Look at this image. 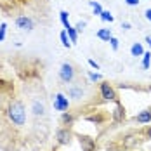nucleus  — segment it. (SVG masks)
Wrapping results in <instances>:
<instances>
[{"mask_svg": "<svg viewBox=\"0 0 151 151\" xmlns=\"http://www.w3.org/2000/svg\"><path fill=\"white\" fill-rule=\"evenodd\" d=\"M136 122L137 123H150L151 122V109H144V111H141V113L136 116Z\"/></svg>", "mask_w": 151, "mask_h": 151, "instance_id": "1a4fd4ad", "label": "nucleus"}, {"mask_svg": "<svg viewBox=\"0 0 151 151\" xmlns=\"http://www.w3.org/2000/svg\"><path fill=\"white\" fill-rule=\"evenodd\" d=\"M73 120H75V118H73V115H71V113H66V111H63L61 122H63L64 125H71V123H73Z\"/></svg>", "mask_w": 151, "mask_h": 151, "instance_id": "dca6fc26", "label": "nucleus"}, {"mask_svg": "<svg viewBox=\"0 0 151 151\" xmlns=\"http://www.w3.org/2000/svg\"><path fill=\"white\" fill-rule=\"evenodd\" d=\"M146 42H148V45L151 47V37H150V35H148V37H146Z\"/></svg>", "mask_w": 151, "mask_h": 151, "instance_id": "c756f323", "label": "nucleus"}, {"mask_svg": "<svg viewBox=\"0 0 151 151\" xmlns=\"http://www.w3.org/2000/svg\"><path fill=\"white\" fill-rule=\"evenodd\" d=\"M56 139H58V144L66 146V144L71 142V132H70L68 129H59V130L56 132Z\"/></svg>", "mask_w": 151, "mask_h": 151, "instance_id": "423d86ee", "label": "nucleus"}, {"mask_svg": "<svg viewBox=\"0 0 151 151\" xmlns=\"http://www.w3.org/2000/svg\"><path fill=\"white\" fill-rule=\"evenodd\" d=\"M96 35H97V38H101V40H104V42H109V38L113 37L109 28H101V30L97 31Z\"/></svg>", "mask_w": 151, "mask_h": 151, "instance_id": "9b49d317", "label": "nucleus"}, {"mask_svg": "<svg viewBox=\"0 0 151 151\" xmlns=\"http://www.w3.org/2000/svg\"><path fill=\"white\" fill-rule=\"evenodd\" d=\"M59 19H61V23H63V26H64V30L71 28V23H70V19H68V12H66V11H61L59 12Z\"/></svg>", "mask_w": 151, "mask_h": 151, "instance_id": "ddd939ff", "label": "nucleus"}, {"mask_svg": "<svg viewBox=\"0 0 151 151\" xmlns=\"http://www.w3.org/2000/svg\"><path fill=\"white\" fill-rule=\"evenodd\" d=\"M139 2H141V0H125V4H127V5H130V7L139 5Z\"/></svg>", "mask_w": 151, "mask_h": 151, "instance_id": "a878e982", "label": "nucleus"}, {"mask_svg": "<svg viewBox=\"0 0 151 151\" xmlns=\"http://www.w3.org/2000/svg\"><path fill=\"white\" fill-rule=\"evenodd\" d=\"M148 137L151 139V127H150V130H148Z\"/></svg>", "mask_w": 151, "mask_h": 151, "instance_id": "7c9ffc66", "label": "nucleus"}, {"mask_svg": "<svg viewBox=\"0 0 151 151\" xmlns=\"http://www.w3.org/2000/svg\"><path fill=\"white\" fill-rule=\"evenodd\" d=\"M150 64H151V50H148V52L142 54V68L150 70Z\"/></svg>", "mask_w": 151, "mask_h": 151, "instance_id": "2eb2a0df", "label": "nucleus"}, {"mask_svg": "<svg viewBox=\"0 0 151 151\" xmlns=\"http://www.w3.org/2000/svg\"><path fill=\"white\" fill-rule=\"evenodd\" d=\"M68 108H70L68 97L64 94H56V97H54V109H58V111H68Z\"/></svg>", "mask_w": 151, "mask_h": 151, "instance_id": "20e7f679", "label": "nucleus"}, {"mask_svg": "<svg viewBox=\"0 0 151 151\" xmlns=\"http://www.w3.org/2000/svg\"><path fill=\"white\" fill-rule=\"evenodd\" d=\"M113 120L116 122V123H120V122H123L125 120V108L118 103L116 104V108L113 109Z\"/></svg>", "mask_w": 151, "mask_h": 151, "instance_id": "6e6552de", "label": "nucleus"}, {"mask_svg": "<svg viewBox=\"0 0 151 151\" xmlns=\"http://www.w3.org/2000/svg\"><path fill=\"white\" fill-rule=\"evenodd\" d=\"M91 7L94 9V14L96 16H101V12L104 11V9L101 7V4H97V2H94V0H91Z\"/></svg>", "mask_w": 151, "mask_h": 151, "instance_id": "aec40b11", "label": "nucleus"}, {"mask_svg": "<svg viewBox=\"0 0 151 151\" xmlns=\"http://www.w3.org/2000/svg\"><path fill=\"white\" fill-rule=\"evenodd\" d=\"M89 64H91L94 70H99V64H97V63H96L94 59H89Z\"/></svg>", "mask_w": 151, "mask_h": 151, "instance_id": "bb28decb", "label": "nucleus"}, {"mask_svg": "<svg viewBox=\"0 0 151 151\" xmlns=\"http://www.w3.org/2000/svg\"><path fill=\"white\" fill-rule=\"evenodd\" d=\"M101 97L104 101H116V92H115V89L108 82H103L101 83Z\"/></svg>", "mask_w": 151, "mask_h": 151, "instance_id": "7ed1b4c3", "label": "nucleus"}, {"mask_svg": "<svg viewBox=\"0 0 151 151\" xmlns=\"http://www.w3.org/2000/svg\"><path fill=\"white\" fill-rule=\"evenodd\" d=\"M5 30H7V24L2 23L0 24V42H4V38H5Z\"/></svg>", "mask_w": 151, "mask_h": 151, "instance_id": "4be33fe9", "label": "nucleus"}, {"mask_svg": "<svg viewBox=\"0 0 151 151\" xmlns=\"http://www.w3.org/2000/svg\"><path fill=\"white\" fill-rule=\"evenodd\" d=\"M144 16H146V19L151 23V9H146V12H144Z\"/></svg>", "mask_w": 151, "mask_h": 151, "instance_id": "cd10ccee", "label": "nucleus"}, {"mask_svg": "<svg viewBox=\"0 0 151 151\" xmlns=\"http://www.w3.org/2000/svg\"><path fill=\"white\" fill-rule=\"evenodd\" d=\"M33 113L35 115H44V106L38 103H33Z\"/></svg>", "mask_w": 151, "mask_h": 151, "instance_id": "412c9836", "label": "nucleus"}, {"mask_svg": "<svg viewBox=\"0 0 151 151\" xmlns=\"http://www.w3.org/2000/svg\"><path fill=\"white\" fill-rule=\"evenodd\" d=\"M68 96H70L71 99H80V97L83 96V89H82V87H70V89H68Z\"/></svg>", "mask_w": 151, "mask_h": 151, "instance_id": "9d476101", "label": "nucleus"}, {"mask_svg": "<svg viewBox=\"0 0 151 151\" xmlns=\"http://www.w3.org/2000/svg\"><path fill=\"white\" fill-rule=\"evenodd\" d=\"M7 115H9V120L12 122L14 125L17 127H21V125H24V122H26V111H24V104L21 103V101H12L9 108H7Z\"/></svg>", "mask_w": 151, "mask_h": 151, "instance_id": "f257e3e1", "label": "nucleus"}, {"mask_svg": "<svg viewBox=\"0 0 151 151\" xmlns=\"http://www.w3.org/2000/svg\"><path fill=\"white\" fill-rule=\"evenodd\" d=\"M68 37H70V40H71V44H76V40H78V31L75 30V26H71V28H68Z\"/></svg>", "mask_w": 151, "mask_h": 151, "instance_id": "a211bd4d", "label": "nucleus"}, {"mask_svg": "<svg viewBox=\"0 0 151 151\" xmlns=\"http://www.w3.org/2000/svg\"><path fill=\"white\" fill-rule=\"evenodd\" d=\"M123 151H125V150H123Z\"/></svg>", "mask_w": 151, "mask_h": 151, "instance_id": "473e14b6", "label": "nucleus"}, {"mask_svg": "<svg viewBox=\"0 0 151 151\" xmlns=\"http://www.w3.org/2000/svg\"><path fill=\"white\" fill-rule=\"evenodd\" d=\"M80 146H82V151H96V141L91 139L87 136H80Z\"/></svg>", "mask_w": 151, "mask_h": 151, "instance_id": "0eeeda50", "label": "nucleus"}, {"mask_svg": "<svg viewBox=\"0 0 151 151\" xmlns=\"http://www.w3.org/2000/svg\"><path fill=\"white\" fill-rule=\"evenodd\" d=\"M106 151H116V150H113V148H108V150H106Z\"/></svg>", "mask_w": 151, "mask_h": 151, "instance_id": "2f4dec72", "label": "nucleus"}, {"mask_svg": "<svg viewBox=\"0 0 151 151\" xmlns=\"http://www.w3.org/2000/svg\"><path fill=\"white\" fill-rule=\"evenodd\" d=\"M83 28H85V21H80V23H76V26H75V30L80 33V31H83Z\"/></svg>", "mask_w": 151, "mask_h": 151, "instance_id": "393cba45", "label": "nucleus"}, {"mask_svg": "<svg viewBox=\"0 0 151 151\" xmlns=\"http://www.w3.org/2000/svg\"><path fill=\"white\" fill-rule=\"evenodd\" d=\"M59 78H61V82H64V83L73 82V78H75V68L70 63H63L61 70H59Z\"/></svg>", "mask_w": 151, "mask_h": 151, "instance_id": "f03ea898", "label": "nucleus"}, {"mask_svg": "<svg viewBox=\"0 0 151 151\" xmlns=\"http://www.w3.org/2000/svg\"><path fill=\"white\" fill-rule=\"evenodd\" d=\"M59 38H61V44H63L64 47H68V49H70V47L73 45V44H71V40H70V37H68V31H66V30L61 31Z\"/></svg>", "mask_w": 151, "mask_h": 151, "instance_id": "4468645a", "label": "nucleus"}, {"mask_svg": "<svg viewBox=\"0 0 151 151\" xmlns=\"http://www.w3.org/2000/svg\"><path fill=\"white\" fill-rule=\"evenodd\" d=\"M16 24H17V28L26 30V31H31L33 28H35L33 19H31V17H28V16H19V17H16Z\"/></svg>", "mask_w": 151, "mask_h": 151, "instance_id": "39448f33", "label": "nucleus"}, {"mask_svg": "<svg viewBox=\"0 0 151 151\" xmlns=\"http://www.w3.org/2000/svg\"><path fill=\"white\" fill-rule=\"evenodd\" d=\"M109 45L113 50H118V38H115V37H111L109 38Z\"/></svg>", "mask_w": 151, "mask_h": 151, "instance_id": "5701e85b", "label": "nucleus"}, {"mask_svg": "<svg viewBox=\"0 0 151 151\" xmlns=\"http://www.w3.org/2000/svg\"><path fill=\"white\" fill-rule=\"evenodd\" d=\"M99 17H101L103 21H106V23H113V21H115V17H113V14H111L109 11H103Z\"/></svg>", "mask_w": 151, "mask_h": 151, "instance_id": "6ab92c4d", "label": "nucleus"}, {"mask_svg": "<svg viewBox=\"0 0 151 151\" xmlns=\"http://www.w3.org/2000/svg\"><path fill=\"white\" fill-rule=\"evenodd\" d=\"M134 139H136V136H134V134H130V136L123 137V146H125V148H130V146L137 144V141H134Z\"/></svg>", "mask_w": 151, "mask_h": 151, "instance_id": "f3484780", "label": "nucleus"}, {"mask_svg": "<svg viewBox=\"0 0 151 151\" xmlns=\"http://www.w3.org/2000/svg\"><path fill=\"white\" fill-rule=\"evenodd\" d=\"M130 54H132L134 58H139V56H142V54H144V47L141 45V44H134V45L130 47Z\"/></svg>", "mask_w": 151, "mask_h": 151, "instance_id": "f8f14e48", "label": "nucleus"}, {"mask_svg": "<svg viewBox=\"0 0 151 151\" xmlns=\"http://www.w3.org/2000/svg\"><path fill=\"white\" fill-rule=\"evenodd\" d=\"M89 78H91L92 82H99V80H103V76L99 75V73H89Z\"/></svg>", "mask_w": 151, "mask_h": 151, "instance_id": "b1692460", "label": "nucleus"}, {"mask_svg": "<svg viewBox=\"0 0 151 151\" xmlns=\"http://www.w3.org/2000/svg\"><path fill=\"white\" fill-rule=\"evenodd\" d=\"M122 28H123V30H130L132 26H130V23H127V21H125V23H122Z\"/></svg>", "mask_w": 151, "mask_h": 151, "instance_id": "c85d7f7f", "label": "nucleus"}]
</instances>
